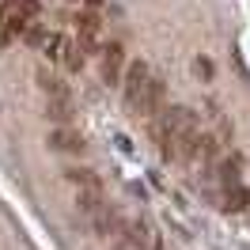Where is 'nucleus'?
<instances>
[{
  "label": "nucleus",
  "instance_id": "nucleus-11",
  "mask_svg": "<svg viewBox=\"0 0 250 250\" xmlns=\"http://www.w3.org/2000/svg\"><path fill=\"white\" fill-rule=\"evenodd\" d=\"M23 38H27L31 46H38V49H46V46H49V31H46V27H38V23H31Z\"/></svg>",
  "mask_w": 250,
  "mask_h": 250
},
{
  "label": "nucleus",
  "instance_id": "nucleus-5",
  "mask_svg": "<svg viewBox=\"0 0 250 250\" xmlns=\"http://www.w3.org/2000/svg\"><path fill=\"white\" fill-rule=\"evenodd\" d=\"M68 182L76 186V197H87V193H103V182H99L91 171H83V167H72V171H68Z\"/></svg>",
  "mask_w": 250,
  "mask_h": 250
},
{
  "label": "nucleus",
  "instance_id": "nucleus-10",
  "mask_svg": "<svg viewBox=\"0 0 250 250\" xmlns=\"http://www.w3.org/2000/svg\"><path fill=\"white\" fill-rule=\"evenodd\" d=\"M224 208H231V212H239V208H250V189H243V186H228V189H224Z\"/></svg>",
  "mask_w": 250,
  "mask_h": 250
},
{
  "label": "nucleus",
  "instance_id": "nucleus-12",
  "mask_svg": "<svg viewBox=\"0 0 250 250\" xmlns=\"http://www.w3.org/2000/svg\"><path fill=\"white\" fill-rule=\"evenodd\" d=\"M193 72L201 80H212V61H208V57H197V61H193Z\"/></svg>",
  "mask_w": 250,
  "mask_h": 250
},
{
  "label": "nucleus",
  "instance_id": "nucleus-2",
  "mask_svg": "<svg viewBox=\"0 0 250 250\" xmlns=\"http://www.w3.org/2000/svg\"><path fill=\"white\" fill-rule=\"evenodd\" d=\"M125 49H122V42H110L106 49H103V57H99V72H103V80L106 83H122L125 80Z\"/></svg>",
  "mask_w": 250,
  "mask_h": 250
},
{
  "label": "nucleus",
  "instance_id": "nucleus-8",
  "mask_svg": "<svg viewBox=\"0 0 250 250\" xmlns=\"http://www.w3.org/2000/svg\"><path fill=\"white\" fill-rule=\"evenodd\" d=\"M38 87L46 91V99H57V95H68V87H64L61 76H53L49 68H38Z\"/></svg>",
  "mask_w": 250,
  "mask_h": 250
},
{
  "label": "nucleus",
  "instance_id": "nucleus-7",
  "mask_svg": "<svg viewBox=\"0 0 250 250\" xmlns=\"http://www.w3.org/2000/svg\"><path fill=\"white\" fill-rule=\"evenodd\" d=\"M49 148H57V152H83V141H80L68 125H61V129L49 133Z\"/></svg>",
  "mask_w": 250,
  "mask_h": 250
},
{
  "label": "nucleus",
  "instance_id": "nucleus-9",
  "mask_svg": "<svg viewBox=\"0 0 250 250\" xmlns=\"http://www.w3.org/2000/svg\"><path fill=\"white\" fill-rule=\"evenodd\" d=\"M99 27H103V23H99V16H95V12H80L76 16V38H95V42H99Z\"/></svg>",
  "mask_w": 250,
  "mask_h": 250
},
{
  "label": "nucleus",
  "instance_id": "nucleus-6",
  "mask_svg": "<svg viewBox=\"0 0 250 250\" xmlns=\"http://www.w3.org/2000/svg\"><path fill=\"white\" fill-rule=\"evenodd\" d=\"M216 174H220V182H224V186H239V174H243V156H239V152H231V156H220Z\"/></svg>",
  "mask_w": 250,
  "mask_h": 250
},
{
  "label": "nucleus",
  "instance_id": "nucleus-3",
  "mask_svg": "<svg viewBox=\"0 0 250 250\" xmlns=\"http://www.w3.org/2000/svg\"><path fill=\"white\" fill-rule=\"evenodd\" d=\"M148 80H152V68H148L144 61H133L129 68H125L122 87H125V103H129V110L137 106V99H141V91L148 87Z\"/></svg>",
  "mask_w": 250,
  "mask_h": 250
},
{
  "label": "nucleus",
  "instance_id": "nucleus-4",
  "mask_svg": "<svg viewBox=\"0 0 250 250\" xmlns=\"http://www.w3.org/2000/svg\"><path fill=\"white\" fill-rule=\"evenodd\" d=\"M46 114H49L57 125H68V122H72V114H76L72 91H68V95H57V99H46Z\"/></svg>",
  "mask_w": 250,
  "mask_h": 250
},
{
  "label": "nucleus",
  "instance_id": "nucleus-1",
  "mask_svg": "<svg viewBox=\"0 0 250 250\" xmlns=\"http://www.w3.org/2000/svg\"><path fill=\"white\" fill-rule=\"evenodd\" d=\"M163 95H167V87H163V76H156V72H152V80H148V87H144L141 91V99H137V114H144V118H159V114H163Z\"/></svg>",
  "mask_w": 250,
  "mask_h": 250
}]
</instances>
